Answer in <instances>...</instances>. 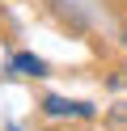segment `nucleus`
I'll use <instances>...</instances> for the list:
<instances>
[{
    "label": "nucleus",
    "instance_id": "obj_2",
    "mask_svg": "<svg viewBox=\"0 0 127 131\" xmlns=\"http://www.w3.org/2000/svg\"><path fill=\"white\" fill-rule=\"evenodd\" d=\"M8 72H17V76H47V59H38L30 51H17L8 59Z\"/></svg>",
    "mask_w": 127,
    "mask_h": 131
},
{
    "label": "nucleus",
    "instance_id": "obj_1",
    "mask_svg": "<svg viewBox=\"0 0 127 131\" xmlns=\"http://www.w3.org/2000/svg\"><path fill=\"white\" fill-rule=\"evenodd\" d=\"M42 114H51V118H93L97 106L93 102H72V97H59V93H47L42 97Z\"/></svg>",
    "mask_w": 127,
    "mask_h": 131
},
{
    "label": "nucleus",
    "instance_id": "obj_3",
    "mask_svg": "<svg viewBox=\"0 0 127 131\" xmlns=\"http://www.w3.org/2000/svg\"><path fill=\"white\" fill-rule=\"evenodd\" d=\"M4 131H21V127H13V123H8V127H4Z\"/></svg>",
    "mask_w": 127,
    "mask_h": 131
}]
</instances>
